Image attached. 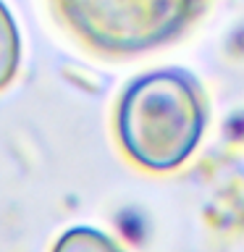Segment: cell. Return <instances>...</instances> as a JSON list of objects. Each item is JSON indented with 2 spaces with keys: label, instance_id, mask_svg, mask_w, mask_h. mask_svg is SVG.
Listing matches in <instances>:
<instances>
[{
  "label": "cell",
  "instance_id": "6da1fadb",
  "mask_svg": "<svg viewBox=\"0 0 244 252\" xmlns=\"http://www.w3.org/2000/svg\"><path fill=\"white\" fill-rule=\"evenodd\" d=\"M208 108L197 79L179 68L145 74L123 90L116 134L139 168L165 173L184 165L200 145Z\"/></svg>",
  "mask_w": 244,
  "mask_h": 252
},
{
  "label": "cell",
  "instance_id": "7a4b0ae2",
  "mask_svg": "<svg viewBox=\"0 0 244 252\" xmlns=\"http://www.w3.org/2000/svg\"><path fill=\"white\" fill-rule=\"evenodd\" d=\"M208 0H53L55 11L90 47L134 55L176 39Z\"/></svg>",
  "mask_w": 244,
  "mask_h": 252
},
{
  "label": "cell",
  "instance_id": "3957f363",
  "mask_svg": "<svg viewBox=\"0 0 244 252\" xmlns=\"http://www.w3.org/2000/svg\"><path fill=\"white\" fill-rule=\"evenodd\" d=\"M19 66H21V34L13 13L0 0V90H5L16 79Z\"/></svg>",
  "mask_w": 244,
  "mask_h": 252
},
{
  "label": "cell",
  "instance_id": "277c9868",
  "mask_svg": "<svg viewBox=\"0 0 244 252\" xmlns=\"http://www.w3.org/2000/svg\"><path fill=\"white\" fill-rule=\"evenodd\" d=\"M50 252H123L121 244L92 226H74L58 236Z\"/></svg>",
  "mask_w": 244,
  "mask_h": 252
}]
</instances>
